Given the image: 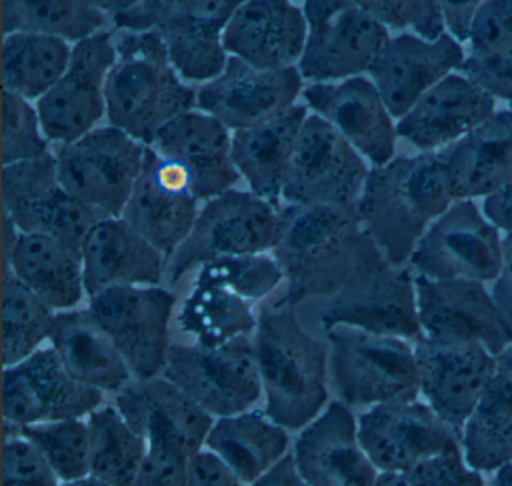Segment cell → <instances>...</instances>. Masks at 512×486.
Instances as JSON below:
<instances>
[{"mask_svg":"<svg viewBox=\"0 0 512 486\" xmlns=\"http://www.w3.org/2000/svg\"><path fill=\"white\" fill-rule=\"evenodd\" d=\"M302 98L308 110L334 126L374 167L391 162L397 126L370 80L358 75L343 83L310 84L302 90Z\"/></svg>","mask_w":512,"mask_h":486,"instance_id":"484cf974","label":"cell"},{"mask_svg":"<svg viewBox=\"0 0 512 486\" xmlns=\"http://www.w3.org/2000/svg\"><path fill=\"white\" fill-rule=\"evenodd\" d=\"M86 297L116 287H157L167 258L125 219L104 218L89 231L82 248Z\"/></svg>","mask_w":512,"mask_h":486,"instance_id":"f1b7e54d","label":"cell"},{"mask_svg":"<svg viewBox=\"0 0 512 486\" xmlns=\"http://www.w3.org/2000/svg\"><path fill=\"white\" fill-rule=\"evenodd\" d=\"M188 456L161 446H148V455L134 486H190Z\"/></svg>","mask_w":512,"mask_h":486,"instance_id":"f907efd6","label":"cell"},{"mask_svg":"<svg viewBox=\"0 0 512 486\" xmlns=\"http://www.w3.org/2000/svg\"><path fill=\"white\" fill-rule=\"evenodd\" d=\"M4 269L56 314L73 311L86 296L82 255L53 237L19 233L7 216Z\"/></svg>","mask_w":512,"mask_h":486,"instance_id":"f546056e","label":"cell"},{"mask_svg":"<svg viewBox=\"0 0 512 486\" xmlns=\"http://www.w3.org/2000/svg\"><path fill=\"white\" fill-rule=\"evenodd\" d=\"M145 144L121 129L98 126L80 140L56 147L62 188L103 218H121L142 173Z\"/></svg>","mask_w":512,"mask_h":486,"instance_id":"ba28073f","label":"cell"},{"mask_svg":"<svg viewBox=\"0 0 512 486\" xmlns=\"http://www.w3.org/2000/svg\"><path fill=\"white\" fill-rule=\"evenodd\" d=\"M511 107H512V104H511Z\"/></svg>","mask_w":512,"mask_h":486,"instance_id":"94428289","label":"cell"},{"mask_svg":"<svg viewBox=\"0 0 512 486\" xmlns=\"http://www.w3.org/2000/svg\"><path fill=\"white\" fill-rule=\"evenodd\" d=\"M451 203L439 152H425L370 170L356 212L385 260L404 267Z\"/></svg>","mask_w":512,"mask_h":486,"instance_id":"3957f363","label":"cell"},{"mask_svg":"<svg viewBox=\"0 0 512 486\" xmlns=\"http://www.w3.org/2000/svg\"><path fill=\"white\" fill-rule=\"evenodd\" d=\"M37 107L16 93L2 90V162L35 161L50 155Z\"/></svg>","mask_w":512,"mask_h":486,"instance_id":"ee69618b","label":"cell"},{"mask_svg":"<svg viewBox=\"0 0 512 486\" xmlns=\"http://www.w3.org/2000/svg\"><path fill=\"white\" fill-rule=\"evenodd\" d=\"M175 306V294L157 285L110 288L91 297L86 309L118 348L134 380H149L166 368Z\"/></svg>","mask_w":512,"mask_h":486,"instance_id":"8fae6325","label":"cell"},{"mask_svg":"<svg viewBox=\"0 0 512 486\" xmlns=\"http://www.w3.org/2000/svg\"><path fill=\"white\" fill-rule=\"evenodd\" d=\"M61 486H109L101 480L95 479V477L89 476L85 479L76 480V482L62 483Z\"/></svg>","mask_w":512,"mask_h":486,"instance_id":"91938a15","label":"cell"},{"mask_svg":"<svg viewBox=\"0 0 512 486\" xmlns=\"http://www.w3.org/2000/svg\"><path fill=\"white\" fill-rule=\"evenodd\" d=\"M91 476L109 486H134L148 455V443L116 407H100L89 414Z\"/></svg>","mask_w":512,"mask_h":486,"instance_id":"ab89813d","label":"cell"},{"mask_svg":"<svg viewBox=\"0 0 512 486\" xmlns=\"http://www.w3.org/2000/svg\"><path fill=\"white\" fill-rule=\"evenodd\" d=\"M409 486H487L484 473L467 464L463 449L425 459L404 474Z\"/></svg>","mask_w":512,"mask_h":486,"instance_id":"c3c4849f","label":"cell"},{"mask_svg":"<svg viewBox=\"0 0 512 486\" xmlns=\"http://www.w3.org/2000/svg\"><path fill=\"white\" fill-rule=\"evenodd\" d=\"M304 9L286 0H248L223 32L227 54L257 69L298 66L307 42Z\"/></svg>","mask_w":512,"mask_h":486,"instance_id":"83f0119b","label":"cell"},{"mask_svg":"<svg viewBox=\"0 0 512 486\" xmlns=\"http://www.w3.org/2000/svg\"><path fill=\"white\" fill-rule=\"evenodd\" d=\"M257 321L253 303L223 285L200 281H194L178 315L182 332L206 348L253 336Z\"/></svg>","mask_w":512,"mask_h":486,"instance_id":"74e56055","label":"cell"},{"mask_svg":"<svg viewBox=\"0 0 512 486\" xmlns=\"http://www.w3.org/2000/svg\"><path fill=\"white\" fill-rule=\"evenodd\" d=\"M493 486H512V464L496 471Z\"/></svg>","mask_w":512,"mask_h":486,"instance_id":"680465c9","label":"cell"},{"mask_svg":"<svg viewBox=\"0 0 512 486\" xmlns=\"http://www.w3.org/2000/svg\"><path fill=\"white\" fill-rule=\"evenodd\" d=\"M56 312L38 299L13 273L4 269L2 281V362L17 365L52 339Z\"/></svg>","mask_w":512,"mask_h":486,"instance_id":"60d3db41","label":"cell"},{"mask_svg":"<svg viewBox=\"0 0 512 486\" xmlns=\"http://www.w3.org/2000/svg\"><path fill=\"white\" fill-rule=\"evenodd\" d=\"M359 5L373 15L380 24L388 29H407L410 27L415 36L424 41L434 42L445 35L440 2L433 0H403V2H383V0H367Z\"/></svg>","mask_w":512,"mask_h":486,"instance_id":"f6af8a7d","label":"cell"},{"mask_svg":"<svg viewBox=\"0 0 512 486\" xmlns=\"http://www.w3.org/2000/svg\"><path fill=\"white\" fill-rule=\"evenodd\" d=\"M199 203L185 171L146 146L142 173L121 218L169 261L193 231Z\"/></svg>","mask_w":512,"mask_h":486,"instance_id":"7402d4cb","label":"cell"},{"mask_svg":"<svg viewBox=\"0 0 512 486\" xmlns=\"http://www.w3.org/2000/svg\"><path fill=\"white\" fill-rule=\"evenodd\" d=\"M494 105L493 96L469 78L448 75L400 119L397 135L424 153L434 152L490 119Z\"/></svg>","mask_w":512,"mask_h":486,"instance_id":"4dcf8cb0","label":"cell"},{"mask_svg":"<svg viewBox=\"0 0 512 486\" xmlns=\"http://www.w3.org/2000/svg\"><path fill=\"white\" fill-rule=\"evenodd\" d=\"M253 342L266 416L287 431H302L329 404L328 344L281 305L260 312Z\"/></svg>","mask_w":512,"mask_h":486,"instance_id":"7a4b0ae2","label":"cell"},{"mask_svg":"<svg viewBox=\"0 0 512 486\" xmlns=\"http://www.w3.org/2000/svg\"><path fill=\"white\" fill-rule=\"evenodd\" d=\"M292 456L308 486H376L380 477L362 449L358 419L338 399L302 429Z\"/></svg>","mask_w":512,"mask_h":486,"instance_id":"cb8c5ba5","label":"cell"},{"mask_svg":"<svg viewBox=\"0 0 512 486\" xmlns=\"http://www.w3.org/2000/svg\"><path fill=\"white\" fill-rule=\"evenodd\" d=\"M325 332L355 327L373 335L416 342L424 339L418 320L415 276L410 269L383 261L329 299L320 312Z\"/></svg>","mask_w":512,"mask_h":486,"instance_id":"e0dca14e","label":"cell"},{"mask_svg":"<svg viewBox=\"0 0 512 486\" xmlns=\"http://www.w3.org/2000/svg\"><path fill=\"white\" fill-rule=\"evenodd\" d=\"M467 464L496 473L512 464V347L497 356V368L461 432Z\"/></svg>","mask_w":512,"mask_h":486,"instance_id":"d590c367","label":"cell"},{"mask_svg":"<svg viewBox=\"0 0 512 486\" xmlns=\"http://www.w3.org/2000/svg\"><path fill=\"white\" fill-rule=\"evenodd\" d=\"M358 435L380 474L404 476L425 459L461 449L460 434L419 399L367 408Z\"/></svg>","mask_w":512,"mask_h":486,"instance_id":"d6986e66","label":"cell"},{"mask_svg":"<svg viewBox=\"0 0 512 486\" xmlns=\"http://www.w3.org/2000/svg\"><path fill=\"white\" fill-rule=\"evenodd\" d=\"M484 216L497 228L512 234V180L502 188L487 195L484 200Z\"/></svg>","mask_w":512,"mask_h":486,"instance_id":"db71d44e","label":"cell"},{"mask_svg":"<svg viewBox=\"0 0 512 486\" xmlns=\"http://www.w3.org/2000/svg\"><path fill=\"white\" fill-rule=\"evenodd\" d=\"M493 297L512 324V234L503 237V267L494 281Z\"/></svg>","mask_w":512,"mask_h":486,"instance_id":"11a10c76","label":"cell"},{"mask_svg":"<svg viewBox=\"0 0 512 486\" xmlns=\"http://www.w3.org/2000/svg\"><path fill=\"white\" fill-rule=\"evenodd\" d=\"M250 486H308L304 482L301 476H299L298 470H296L295 461H293L292 452L278 462L271 471L260 477L257 482H254Z\"/></svg>","mask_w":512,"mask_h":486,"instance_id":"9f6ffc18","label":"cell"},{"mask_svg":"<svg viewBox=\"0 0 512 486\" xmlns=\"http://www.w3.org/2000/svg\"><path fill=\"white\" fill-rule=\"evenodd\" d=\"M283 270L286 293L278 305L332 299L385 260L362 225L356 206H286L272 251Z\"/></svg>","mask_w":512,"mask_h":486,"instance_id":"6da1fadb","label":"cell"},{"mask_svg":"<svg viewBox=\"0 0 512 486\" xmlns=\"http://www.w3.org/2000/svg\"><path fill=\"white\" fill-rule=\"evenodd\" d=\"M469 41L475 56H494L512 51V0L481 2Z\"/></svg>","mask_w":512,"mask_h":486,"instance_id":"7dc6e473","label":"cell"},{"mask_svg":"<svg viewBox=\"0 0 512 486\" xmlns=\"http://www.w3.org/2000/svg\"><path fill=\"white\" fill-rule=\"evenodd\" d=\"M289 446L287 429L266 413L250 410L215 419L205 449L250 486L289 455Z\"/></svg>","mask_w":512,"mask_h":486,"instance_id":"e575fe53","label":"cell"},{"mask_svg":"<svg viewBox=\"0 0 512 486\" xmlns=\"http://www.w3.org/2000/svg\"><path fill=\"white\" fill-rule=\"evenodd\" d=\"M415 290L424 338L478 342L496 357L512 347V324L482 282L416 275Z\"/></svg>","mask_w":512,"mask_h":486,"instance_id":"ac0fdd59","label":"cell"},{"mask_svg":"<svg viewBox=\"0 0 512 486\" xmlns=\"http://www.w3.org/2000/svg\"><path fill=\"white\" fill-rule=\"evenodd\" d=\"M188 479L190 486H247L208 449L188 459Z\"/></svg>","mask_w":512,"mask_h":486,"instance_id":"816d5d0a","label":"cell"},{"mask_svg":"<svg viewBox=\"0 0 512 486\" xmlns=\"http://www.w3.org/2000/svg\"><path fill=\"white\" fill-rule=\"evenodd\" d=\"M118 59L115 30H103L73 45L64 77L37 102L49 143L64 146L88 135L106 117L107 75Z\"/></svg>","mask_w":512,"mask_h":486,"instance_id":"9a60e30c","label":"cell"},{"mask_svg":"<svg viewBox=\"0 0 512 486\" xmlns=\"http://www.w3.org/2000/svg\"><path fill=\"white\" fill-rule=\"evenodd\" d=\"M50 345L68 374L92 389L119 393L134 380L124 357L88 309L58 312Z\"/></svg>","mask_w":512,"mask_h":486,"instance_id":"836d02e7","label":"cell"},{"mask_svg":"<svg viewBox=\"0 0 512 486\" xmlns=\"http://www.w3.org/2000/svg\"><path fill=\"white\" fill-rule=\"evenodd\" d=\"M304 90L298 66L257 69L229 56L220 77L197 89V110L220 120L230 131L262 125L295 107Z\"/></svg>","mask_w":512,"mask_h":486,"instance_id":"44dd1931","label":"cell"},{"mask_svg":"<svg viewBox=\"0 0 512 486\" xmlns=\"http://www.w3.org/2000/svg\"><path fill=\"white\" fill-rule=\"evenodd\" d=\"M125 422L145 438L148 446H161L191 456L205 449L215 419L166 377L133 380L116 396Z\"/></svg>","mask_w":512,"mask_h":486,"instance_id":"603a6c76","label":"cell"},{"mask_svg":"<svg viewBox=\"0 0 512 486\" xmlns=\"http://www.w3.org/2000/svg\"><path fill=\"white\" fill-rule=\"evenodd\" d=\"M103 401L101 390L68 374L52 345L4 368L2 413L4 423L14 428L85 419L103 407Z\"/></svg>","mask_w":512,"mask_h":486,"instance_id":"2e32d148","label":"cell"},{"mask_svg":"<svg viewBox=\"0 0 512 486\" xmlns=\"http://www.w3.org/2000/svg\"><path fill=\"white\" fill-rule=\"evenodd\" d=\"M370 171L326 120L308 114L284 179L287 206H356Z\"/></svg>","mask_w":512,"mask_h":486,"instance_id":"4fadbf2b","label":"cell"},{"mask_svg":"<svg viewBox=\"0 0 512 486\" xmlns=\"http://www.w3.org/2000/svg\"><path fill=\"white\" fill-rule=\"evenodd\" d=\"M4 486H61V480L40 450L17 432H5Z\"/></svg>","mask_w":512,"mask_h":486,"instance_id":"bcb514c9","label":"cell"},{"mask_svg":"<svg viewBox=\"0 0 512 486\" xmlns=\"http://www.w3.org/2000/svg\"><path fill=\"white\" fill-rule=\"evenodd\" d=\"M4 426L5 432H17L31 441L61 483L91 476V438L86 420H62L23 428H14L7 423Z\"/></svg>","mask_w":512,"mask_h":486,"instance_id":"b9f144b4","label":"cell"},{"mask_svg":"<svg viewBox=\"0 0 512 486\" xmlns=\"http://www.w3.org/2000/svg\"><path fill=\"white\" fill-rule=\"evenodd\" d=\"M73 45L55 36L17 32L4 36L2 90L40 101L64 77Z\"/></svg>","mask_w":512,"mask_h":486,"instance_id":"8d00e7d4","label":"cell"},{"mask_svg":"<svg viewBox=\"0 0 512 486\" xmlns=\"http://www.w3.org/2000/svg\"><path fill=\"white\" fill-rule=\"evenodd\" d=\"M329 378L338 401L371 408L419 398L415 345L394 336L373 335L355 327L326 332Z\"/></svg>","mask_w":512,"mask_h":486,"instance_id":"8992f818","label":"cell"},{"mask_svg":"<svg viewBox=\"0 0 512 486\" xmlns=\"http://www.w3.org/2000/svg\"><path fill=\"white\" fill-rule=\"evenodd\" d=\"M4 36L28 32L55 36L76 45L103 30L113 29L100 2L82 0H4Z\"/></svg>","mask_w":512,"mask_h":486,"instance_id":"f35d334b","label":"cell"},{"mask_svg":"<svg viewBox=\"0 0 512 486\" xmlns=\"http://www.w3.org/2000/svg\"><path fill=\"white\" fill-rule=\"evenodd\" d=\"M376 486H409L404 476L401 474H380Z\"/></svg>","mask_w":512,"mask_h":486,"instance_id":"6f0895ef","label":"cell"},{"mask_svg":"<svg viewBox=\"0 0 512 486\" xmlns=\"http://www.w3.org/2000/svg\"><path fill=\"white\" fill-rule=\"evenodd\" d=\"M439 156L452 201L493 194L512 180V110L494 113Z\"/></svg>","mask_w":512,"mask_h":486,"instance_id":"1f68e13d","label":"cell"},{"mask_svg":"<svg viewBox=\"0 0 512 486\" xmlns=\"http://www.w3.org/2000/svg\"><path fill=\"white\" fill-rule=\"evenodd\" d=\"M460 69L464 77L478 84L493 98L512 104V51L494 56L470 54Z\"/></svg>","mask_w":512,"mask_h":486,"instance_id":"681fc988","label":"cell"},{"mask_svg":"<svg viewBox=\"0 0 512 486\" xmlns=\"http://www.w3.org/2000/svg\"><path fill=\"white\" fill-rule=\"evenodd\" d=\"M409 263L416 275L434 281H496L503 239L472 200L455 201L425 231Z\"/></svg>","mask_w":512,"mask_h":486,"instance_id":"5bb4252c","label":"cell"},{"mask_svg":"<svg viewBox=\"0 0 512 486\" xmlns=\"http://www.w3.org/2000/svg\"><path fill=\"white\" fill-rule=\"evenodd\" d=\"M163 377L214 419L250 411L263 395L253 336L217 348L172 344Z\"/></svg>","mask_w":512,"mask_h":486,"instance_id":"30bf717a","label":"cell"},{"mask_svg":"<svg viewBox=\"0 0 512 486\" xmlns=\"http://www.w3.org/2000/svg\"><path fill=\"white\" fill-rule=\"evenodd\" d=\"M307 117V105L296 104L262 125L232 132L236 170L247 182L248 191L274 206L281 207L287 168Z\"/></svg>","mask_w":512,"mask_h":486,"instance_id":"d6a6232c","label":"cell"},{"mask_svg":"<svg viewBox=\"0 0 512 486\" xmlns=\"http://www.w3.org/2000/svg\"><path fill=\"white\" fill-rule=\"evenodd\" d=\"M302 9L308 35L298 69L313 84L358 77L391 41L388 29L359 2L310 0Z\"/></svg>","mask_w":512,"mask_h":486,"instance_id":"9c48e42d","label":"cell"},{"mask_svg":"<svg viewBox=\"0 0 512 486\" xmlns=\"http://www.w3.org/2000/svg\"><path fill=\"white\" fill-rule=\"evenodd\" d=\"M118 53L107 75L106 119L145 146L167 123L197 108V89L173 68L166 44L155 30H115Z\"/></svg>","mask_w":512,"mask_h":486,"instance_id":"277c9868","label":"cell"},{"mask_svg":"<svg viewBox=\"0 0 512 486\" xmlns=\"http://www.w3.org/2000/svg\"><path fill=\"white\" fill-rule=\"evenodd\" d=\"M2 203L19 233L53 237L80 255L89 231L104 219L62 188L55 153L5 165Z\"/></svg>","mask_w":512,"mask_h":486,"instance_id":"7c38bea8","label":"cell"},{"mask_svg":"<svg viewBox=\"0 0 512 486\" xmlns=\"http://www.w3.org/2000/svg\"><path fill=\"white\" fill-rule=\"evenodd\" d=\"M419 395L461 437L497 368V357L478 342H416Z\"/></svg>","mask_w":512,"mask_h":486,"instance_id":"ffe728a7","label":"cell"},{"mask_svg":"<svg viewBox=\"0 0 512 486\" xmlns=\"http://www.w3.org/2000/svg\"><path fill=\"white\" fill-rule=\"evenodd\" d=\"M149 147L185 171L199 201L235 189L242 180L233 164L230 129L197 108L163 126Z\"/></svg>","mask_w":512,"mask_h":486,"instance_id":"d4e9b609","label":"cell"},{"mask_svg":"<svg viewBox=\"0 0 512 486\" xmlns=\"http://www.w3.org/2000/svg\"><path fill=\"white\" fill-rule=\"evenodd\" d=\"M481 2H440L445 27L457 42L470 39L473 20Z\"/></svg>","mask_w":512,"mask_h":486,"instance_id":"f5cc1de1","label":"cell"},{"mask_svg":"<svg viewBox=\"0 0 512 486\" xmlns=\"http://www.w3.org/2000/svg\"><path fill=\"white\" fill-rule=\"evenodd\" d=\"M113 30H155L166 44L170 62L185 83L215 80L226 69L229 54L223 32L238 0L202 2H100Z\"/></svg>","mask_w":512,"mask_h":486,"instance_id":"5b68a950","label":"cell"},{"mask_svg":"<svg viewBox=\"0 0 512 486\" xmlns=\"http://www.w3.org/2000/svg\"><path fill=\"white\" fill-rule=\"evenodd\" d=\"M464 60L463 48L448 33L434 42L403 33L391 38L368 72L389 114L403 119L431 87L452 69H460Z\"/></svg>","mask_w":512,"mask_h":486,"instance_id":"4316f807","label":"cell"},{"mask_svg":"<svg viewBox=\"0 0 512 486\" xmlns=\"http://www.w3.org/2000/svg\"><path fill=\"white\" fill-rule=\"evenodd\" d=\"M194 281L223 285L254 303L274 293L284 275L274 255L256 254L209 261L197 270Z\"/></svg>","mask_w":512,"mask_h":486,"instance_id":"7bdbcfd3","label":"cell"},{"mask_svg":"<svg viewBox=\"0 0 512 486\" xmlns=\"http://www.w3.org/2000/svg\"><path fill=\"white\" fill-rule=\"evenodd\" d=\"M281 209L251 191L236 188L206 201L190 236L167 264L170 285L218 258L274 251L280 237Z\"/></svg>","mask_w":512,"mask_h":486,"instance_id":"52a82bcc","label":"cell"}]
</instances>
